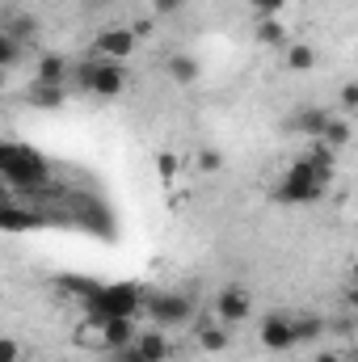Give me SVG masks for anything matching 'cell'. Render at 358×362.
Masks as SVG:
<instances>
[{"label": "cell", "instance_id": "5bb4252c", "mask_svg": "<svg viewBox=\"0 0 358 362\" xmlns=\"http://www.w3.org/2000/svg\"><path fill=\"white\" fill-rule=\"evenodd\" d=\"M165 76H169L178 89H190V85L202 81V64H198L190 51H173V55L165 59Z\"/></svg>", "mask_w": 358, "mask_h": 362}, {"label": "cell", "instance_id": "8992f818", "mask_svg": "<svg viewBox=\"0 0 358 362\" xmlns=\"http://www.w3.org/2000/svg\"><path fill=\"white\" fill-rule=\"evenodd\" d=\"M135 51H139V30H131V25H110L93 38V55L110 59V64H127V59H135Z\"/></svg>", "mask_w": 358, "mask_h": 362}, {"label": "cell", "instance_id": "f1b7e54d", "mask_svg": "<svg viewBox=\"0 0 358 362\" xmlns=\"http://www.w3.org/2000/svg\"><path fill=\"white\" fill-rule=\"evenodd\" d=\"M148 4H152V13H178L181 0H148Z\"/></svg>", "mask_w": 358, "mask_h": 362}, {"label": "cell", "instance_id": "6da1fadb", "mask_svg": "<svg viewBox=\"0 0 358 362\" xmlns=\"http://www.w3.org/2000/svg\"><path fill=\"white\" fill-rule=\"evenodd\" d=\"M0 177H4V189L8 194H21V189L34 194V189H47L51 185V165L34 148L4 139L0 144Z\"/></svg>", "mask_w": 358, "mask_h": 362}, {"label": "cell", "instance_id": "8fae6325", "mask_svg": "<svg viewBox=\"0 0 358 362\" xmlns=\"http://www.w3.org/2000/svg\"><path fill=\"white\" fill-rule=\"evenodd\" d=\"M194 341H198V350H207V354H224V350L232 346V329L219 325L215 316H202V320L194 325Z\"/></svg>", "mask_w": 358, "mask_h": 362}, {"label": "cell", "instance_id": "7402d4cb", "mask_svg": "<svg viewBox=\"0 0 358 362\" xmlns=\"http://www.w3.org/2000/svg\"><path fill=\"white\" fill-rule=\"evenodd\" d=\"M156 177L165 181V185H173V181L181 177V156L178 152H169V148L156 152Z\"/></svg>", "mask_w": 358, "mask_h": 362}, {"label": "cell", "instance_id": "2e32d148", "mask_svg": "<svg viewBox=\"0 0 358 362\" xmlns=\"http://www.w3.org/2000/svg\"><path fill=\"white\" fill-rule=\"evenodd\" d=\"M325 329H329V320H325L321 312H299V316H295V337H299V346H316V341L325 337Z\"/></svg>", "mask_w": 358, "mask_h": 362}, {"label": "cell", "instance_id": "ba28073f", "mask_svg": "<svg viewBox=\"0 0 358 362\" xmlns=\"http://www.w3.org/2000/svg\"><path fill=\"white\" fill-rule=\"evenodd\" d=\"M258 337H262V346H266L270 354L295 350V346H299V337H295V316H291V312H270V316H262Z\"/></svg>", "mask_w": 358, "mask_h": 362}, {"label": "cell", "instance_id": "603a6c76", "mask_svg": "<svg viewBox=\"0 0 358 362\" xmlns=\"http://www.w3.org/2000/svg\"><path fill=\"white\" fill-rule=\"evenodd\" d=\"M21 47H25V42H17L13 34H4V30H0V68H4V72H13V68H17Z\"/></svg>", "mask_w": 358, "mask_h": 362}, {"label": "cell", "instance_id": "d4e9b609", "mask_svg": "<svg viewBox=\"0 0 358 362\" xmlns=\"http://www.w3.org/2000/svg\"><path fill=\"white\" fill-rule=\"evenodd\" d=\"M337 114H358V81H346L337 89Z\"/></svg>", "mask_w": 358, "mask_h": 362}, {"label": "cell", "instance_id": "1f68e13d", "mask_svg": "<svg viewBox=\"0 0 358 362\" xmlns=\"http://www.w3.org/2000/svg\"><path fill=\"white\" fill-rule=\"evenodd\" d=\"M350 362H358V346H354V350H350Z\"/></svg>", "mask_w": 358, "mask_h": 362}, {"label": "cell", "instance_id": "5b68a950", "mask_svg": "<svg viewBox=\"0 0 358 362\" xmlns=\"http://www.w3.org/2000/svg\"><path fill=\"white\" fill-rule=\"evenodd\" d=\"M144 316H148L152 325H161V329H178V325H190L194 299L181 295V291H156V295H148Z\"/></svg>", "mask_w": 358, "mask_h": 362}, {"label": "cell", "instance_id": "484cf974", "mask_svg": "<svg viewBox=\"0 0 358 362\" xmlns=\"http://www.w3.org/2000/svg\"><path fill=\"white\" fill-rule=\"evenodd\" d=\"M249 8H253L258 17H278V13L287 8V0H249Z\"/></svg>", "mask_w": 358, "mask_h": 362}, {"label": "cell", "instance_id": "836d02e7", "mask_svg": "<svg viewBox=\"0 0 358 362\" xmlns=\"http://www.w3.org/2000/svg\"><path fill=\"white\" fill-rule=\"evenodd\" d=\"M354 215H358V206H354Z\"/></svg>", "mask_w": 358, "mask_h": 362}, {"label": "cell", "instance_id": "3957f363", "mask_svg": "<svg viewBox=\"0 0 358 362\" xmlns=\"http://www.w3.org/2000/svg\"><path fill=\"white\" fill-rule=\"evenodd\" d=\"M144 303H148V295L139 286H131V282H101V291L85 303V316L105 325L114 316H139Z\"/></svg>", "mask_w": 358, "mask_h": 362}, {"label": "cell", "instance_id": "f546056e", "mask_svg": "<svg viewBox=\"0 0 358 362\" xmlns=\"http://www.w3.org/2000/svg\"><path fill=\"white\" fill-rule=\"evenodd\" d=\"M114 362H148V358H144V354H139V350L131 346V350H122V354H114Z\"/></svg>", "mask_w": 358, "mask_h": 362}, {"label": "cell", "instance_id": "277c9868", "mask_svg": "<svg viewBox=\"0 0 358 362\" xmlns=\"http://www.w3.org/2000/svg\"><path fill=\"white\" fill-rule=\"evenodd\" d=\"M127 81L131 76H127L122 64H110V59H97V55L81 59L76 72H72V89H85L93 97H122L127 93Z\"/></svg>", "mask_w": 358, "mask_h": 362}, {"label": "cell", "instance_id": "cb8c5ba5", "mask_svg": "<svg viewBox=\"0 0 358 362\" xmlns=\"http://www.w3.org/2000/svg\"><path fill=\"white\" fill-rule=\"evenodd\" d=\"M194 165H198V173H219L224 169V156H219V148H198Z\"/></svg>", "mask_w": 358, "mask_h": 362}, {"label": "cell", "instance_id": "d6a6232c", "mask_svg": "<svg viewBox=\"0 0 358 362\" xmlns=\"http://www.w3.org/2000/svg\"><path fill=\"white\" fill-rule=\"evenodd\" d=\"M354 282H358V266H354Z\"/></svg>", "mask_w": 358, "mask_h": 362}, {"label": "cell", "instance_id": "4316f807", "mask_svg": "<svg viewBox=\"0 0 358 362\" xmlns=\"http://www.w3.org/2000/svg\"><path fill=\"white\" fill-rule=\"evenodd\" d=\"M0 358L4 362H21V341H17V337H0Z\"/></svg>", "mask_w": 358, "mask_h": 362}, {"label": "cell", "instance_id": "ac0fdd59", "mask_svg": "<svg viewBox=\"0 0 358 362\" xmlns=\"http://www.w3.org/2000/svg\"><path fill=\"white\" fill-rule=\"evenodd\" d=\"M350 139H354V127H350V118L333 110V118H329V127H325L321 144H329L333 152H342V148H350Z\"/></svg>", "mask_w": 358, "mask_h": 362}, {"label": "cell", "instance_id": "9c48e42d", "mask_svg": "<svg viewBox=\"0 0 358 362\" xmlns=\"http://www.w3.org/2000/svg\"><path fill=\"white\" fill-rule=\"evenodd\" d=\"M72 72H76V64L68 55H59V51H42L38 64H34V81L38 85H55V89H68Z\"/></svg>", "mask_w": 358, "mask_h": 362}, {"label": "cell", "instance_id": "e0dca14e", "mask_svg": "<svg viewBox=\"0 0 358 362\" xmlns=\"http://www.w3.org/2000/svg\"><path fill=\"white\" fill-rule=\"evenodd\" d=\"M25 101H30L34 110H59V105L68 101V89H55V85H38V81H30Z\"/></svg>", "mask_w": 358, "mask_h": 362}, {"label": "cell", "instance_id": "44dd1931", "mask_svg": "<svg viewBox=\"0 0 358 362\" xmlns=\"http://www.w3.org/2000/svg\"><path fill=\"white\" fill-rule=\"evenodd\" d=\"M4 34H13L17 42H34L38 38V21L34 17H21V13H8L4 17Z\"/></svg>", "mask_w": 358, "mask_h": 362}, {"label": "cell", "instance_id": "7a4b0ae2", "mask_svg": "<svg viewBox=\"0 0 358 362\" xmlns=\"http://www.w3.org/2000/svg\"><path fill=\"white\" fill-rule=\"evenodd\" d=\"M329 181L333 177H329L325 169H316L308 156H299V160H291L287 173L278 177V185H274V202H282V206H312V202L325 198Z\"/></svg>", "mask_w": 358, "mask_h": 362}, {"label": "cell", "instance_id": "d6986e66", "mask_svg": "<svg viewBox=\"0 0 358 362\" xmlns=\"http://www.w3.org/2000/svg\"><path fill=\"white\" fill-rule=\"evenodd\" d=\"M72 341H76L81 350H97V354H101V350H105V325L85 316V320L72 329Z\"/></svg>", "mask_w": 358, "mask_h": 362}, {"label": "cell", "instance_id": "52a82bcc", "mask_svg": "<svg viewBox=\"0 0 358 362\" xmlns=\"http://www.w3.org/2000/svg\"><path fill=\"white\" fill-rule=\"evenodd\" d=\"M211 316H215L219 325L236 329V325H245V320L253 316V295H249L245 286H224V291L215 295V303H211Z\"/></svg>", "mask_w": 358, "mask_h": 362}, {"label": "cell", "instance_id": "9a60e30c", "mask_svg": "<svg viewBox=\"0 0 358 362\" xmlns=\"http://www.w3.org/2000/svg\"><path fill=\"white\" fill-rule=\"evenodd\" d=\"M253 42H258V47H274V51H287V47H291V34H287V25H282L278 17H258Z\"/></svg>", "mask_w": 358, "mask_h": 362}, {"label": "cell", "instance_id": "83f0119b", "mask_svg": "<svg viewBox=\"0 0 358 362\" xmlns=\"http://www.w3.org/2000/svg\"><path fill=\"white\" fill-rule=\"evenodd\" d=\"M312 362H350V354H342V350H316Z\"/></svg>", "mask_w": 358, "mask_h": 362}, {"label": "cell", "instance_id": "ffe728a7", "mask_svg": "<svg viewBox=\"0 0 358 362\" xmlns=\"http://www.w3.org/2000/svg\"><path fill=\"white\" fill-rule=\"evenodd\" d=\"M282 64H287L291 72H312V68H316V47H308V42H291V47L282 51Z\"/></svg>", "mask_w": 358, "mask_h": 362}, {"label": "cell", "instance_id": "4dcf8cb0", "mask_svg": "<svg viewBox=\"0 0 358 362\" xmlns=\"http://www.w3.org/2000/svg\"><path fill=\"white\" fill-rule=\"evenodd\" d=\"M346 303H350V312H358V282L346 291Z\"/></svg>", "mask_w": 358, "mask_h": 362}, {"label": "cell", "instance_id": "30bf717a", "mask_svg": "<svg viewBox=\"0 0 358 362\" xmlns=\"http://www.w3.org/2000/svg\"><path fill=\"white\" fill-rule=\"evenodd\" d=\"M329 118H333V110H325V105H295L291 110V131L304 135V139H321Z\"/></svg>", "mask_w": 358, "mask_h": 362}, {"label": "cell", "instance_id": "7c38bea8", "mask_svg": "<svg viewBox=\"0 0 358 362\" xmlns=\"http://www.w3.org/2000/svg\"><path fill=\"white\" fill-rule=\"evenodd\" d=\"M135 350H139L148 362H173V341H169V329H161V325H152V329H139V337H135Z\"/></svg>", "mask_w": 358, "mask_h": 362}, {"label": "cell", "instance_id": "4fadbf2b", "mask_svg": "<svg viewBox=\"0 0 358 362\" xmlns=\"http://www.w3.org/2000/svg\"><path fill=\"white\" fill-rule=\"evenodd\" d=\"M135 320L139 316H114V320H105V354H122V350L135 346V337H139Z\"/></svg>", "mask_w": 358, "mask_h": 362}]
</instances>
